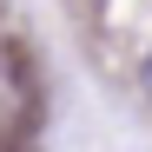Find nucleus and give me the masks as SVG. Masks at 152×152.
I'll return each mask as SVG.
<instances>
[{
  "instance_id": "obj_1",
  "label": "nucleus",
  "mask_w": 152,
  "mask_h": 152,
  "mask_svg": "<svg viewBox=\"0 0 152 152\" xmlns=\"http://www.w3.org/2000/svg\"><path fill=\"white\" fill-rule=\"evenodd\" d=\"M139 86H145V99H152V60H145V66H139Z\"/></svg>"
}]
</instances>
